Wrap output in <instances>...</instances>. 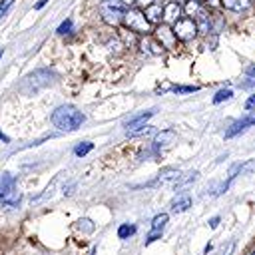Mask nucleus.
Here are the masks:
<instances>
[{"instance_id":"f257e3e1","label":"nucleus","mask_w":255,"mask_h":255,"mask_svg":"<svg viewBox=\"0 0 255 255\" xmlns=\"http://www.w3.org/2000/svg\"><path fill=\"white\" fill-rule=\"evenodd\" d=\"M86 122V116L76 106H60L52 112V124L62 131H76Z\"/></svg>"},{"instance_id":"f03ea898","label":"nucleus","mask_w":255,"mask_h":255,"mask_svg":"<svg viewBox=\"0 0 255 255\" xmlns=\"http://www.w3.org/2000/svg\"><path fill=\"white\" fill-rule=\"evenodd\" d=\"M126 12H128V8L122 0H102V4H100L102 20L106 24H112V26L120 24L126 18Z\"/></svg>"},{"instance_id":"7ed1b4c3","label":"nucleus","mask_w":255,"mask_h":255,"mask_svg":"<svg viewBox=\"0 0 255 255\" xmlns=\"http://www.w3.org/2000/svg\"><path fill=\"white\" fill-rule=\"evenodd\" d=\"M50 82H52V72H50V70H36V72L28 74V76L22 80V84L18 86V90H20L22 94H34V92H38L40 88L50 86Z\"/></svg>"},{"instance_id":"20e7f679","label":"nucleus","mask_w":255,"mask_h":255,"mask_svg":"<svg viewBox=\"0 0 255 255\" xmlns=\"http://www.w3.org/2000/svg\"><path fill=\"white\" fill-rule=\"evenodd\" d=\"M124 22H126V26H128L131 32L145 34V36L151 32V22L147 20L145 12H141V10H128Z\"/></svg>"},{"instance_id":"39448f33","label":"nucleus","mask_w":255,"mask_h":255,"mask_svg":"<svg viewBox=\"0 0 255 255\" xmlns=\"http://www.w3.org/2000/svg\"><path fill=\"white\" fill-rule=\"evenodd\" d=\"M197 32H199V30H197V24H195V20L189 18V16H181V18L173 24V34H175L177 40L189 42V40L195 38Z\"/></svg>"},{"instance_id":"423d86ee","label":"nucleus","mask_w":255,"mask_h":255,"mask_svg":"<svg viewBox=\"0 0 255 255\" xmlns=\"http://www.w3.org/2000/svg\"><path fill=\"white\" fill-rule=\"evenodd\" d=\"M179 177H181V173H179L177 169L167 167V169L159 171V173H157V177H155L153 181H149L147 185H151V187H159V185H161V187H165V185H175Z\"/></svg>"},{"instance_id":"0eeeda50","label":"nucleus","mask_w":255,"mask_h":255,"mask_svg":"<svg viewBox=\"0 0 255 255\" xmlns=\"http://www.w3.org/2000/svg\"><path fill=\"white\" fill-rule=\"evenodd\" d=\"M175 141V131L173 129H163L161 133H157V137L153 139V151L159 153V151H165L171 147V143Z\"/></svg>"},{"instance_id":"6e6552de","label":"nucleus","mask_w":255,"mask_h":255,"mask_svg":"<svg viewBox=\"0 0 255 255\" xmlns=\"http://www.w3.org/2000/svg\"><path fill=\"white\" fill-rule=\"evenodd\" d=\"M251 126H255V116H247V118H243V120H237V122L225 131V137H233V135L245 131V129L251 128Z\"/></svg>"},{"instance_id":"1a4fd4ad","label":"nucleus","mask_w":255,"mask_h":255,"mask_svg":"<svg viewBox=\"0 0 255 255\" xmlns=\"http://www.w3.org/2000/svg\"><path fill=\"white\" fill-rule=\"evenodd\" d=\"M179 18H181V6H179V2H169V4L163 6V20L167 24H175Z\"/></svg>"},{"instance_id":"9d476101","label":"nucleus","mask_w":255,"mask_h":255,"mask_svg":"<svg viewBox=\"0 0 255 255\" xmlns=\"http://www.w3.org/2000/svg\"><path fill=\"white\" fill-rule=\"evenodd\" d=\"M195 24H197V30L201 34H209L211 32V18H209V12L207 10H199L197 16H195Z\"/></svg>"},{"instance_id":"9b49d317","label":"nucleus","mask_w":255,"mask_h":255,"mask_svg":"<svg viewBox=\"0 0 255 255\" xmlns=\"http://www.w3.org/2000/svg\"><path fill=\"white\" fill-rule=\"evenodd\" d=\"M139 48L145 52V54H151V56H159L163 52V44H157L155 40H151L149 36H145L141 42H139Z\"/></svg>"},{"instance_id":"f8f14e48","label":"nucleus","mask_w":255,"mask_h":255,"mask_svg":"<svg viewBox=\"0 0 255 255\" xmlns=\"http://www.w3.org/2000/svg\"><path fill=\"white\" fill-rule=\"evenodd\" d=\"M153 114H155V110H147V112H141V114H137V116H131V118H128V120H126V126H128V129H131V128H137V126H143V124H147V120H149Z\"/></svg>"},{"instance_id":"ddd939ff","label":"nucleus","mask_w":255,"mask_h":255,"mask_svg":"<svg viewBox=\"0 0 255 255\" xmlns=\"http://www.w3.org/2000/svg\"><path fill=\"white\" fill-rule=\"evenodd\" d=\"M20 203V191L16 189V185L10 189V191H6V195L0 199V205L2 207H6V209H12V207H16Z\"/></svg>"},{"instance_id":"4468645a","label":"nucleus","mask_w":255,"mask_h":255,"mask_svg":"<svg viewBox=\"0 0 255 255\" xmlns=\"http://www.w3.org/2000/svg\"><path fill=\"white\" fill-rule=\"evenodd\" d=\"M145 16H147V20L151 22V24H157V22H161V18H163V8H161V4H151L149 8H145Z\"/></svg>"},{"instance_id":"2eb2a0df","label":"nucleus","mask_w":255,"mask_h":255,"mask_svg":"<svg viewBox=\"0 0 255 255\" xmlns=\"http://www.w3.org/2000/svg\"><path fill=\"white\" fill-rule=\"evenodd\" d=\"M187 207H191V197H189V195H179L177 199L171 201V211H173V213H181V211H185Z\"/></svg>"},{"instance_id":"dca6fc26","label":"nucleus","mask_w":255,"mask_h":255,"mask_svg":"<svg viewBox=\"0 0 255 255\" xmlns=\"http://www.w3.org/2000/svg\"><path fill=\"white\" fill-rule=\"evenodd\" d=\"M221 4L227 8V10H233V12H243L249 8L251 0H221Z\"/></svg>"},{"instance_id":"f3484780","label":"nucleus","mask_w":255,"mask_h":255,"mask_svg":"<svg viewBox=\"0 0 255 255\" xmlns=\"http://www.w3.org/2000/svg\"><path fill=\"white\" fill-rule=\"evenodd\" d=\"M14 185H16V179H14L12 175H8V173L2 175V177H0V199H2V197L6 195V191H10Z\"/></svg>"},{"instance_id":"a211bd4d","label":"nucleus","mask_w":255,"mask_h":255,"mask_svg":"<svg viewBox=\"0 0 255 255\" xmlns=\"http://www.w3.org/2000/svg\"><path fill=\"white\" fill-rule=\"evenodd\" d=\"M199 173L197 171H187L185 175H181L179 179H177V183H175V189H183V187H187L191 181H195V177H197Z\"/></svg>"},{"instance_id":"6ab92c4d","label":"nucleus","mask_w":255,"mask_h":255,"mask_svg":"<svg viewBox=\"0 0 255 255\" xmlns=\"http://www.w3.org/2000/svg\"><path fill=\"white\" fill-rule=\"evenodd\" d=\"M157 36H159V40H163L167 46H171V44H173V38H175V34H173V32H171L167 26H159Z\"/></svg>"},{"instance_id":"aec40b11","label":"nucleus","mask_w":255,"mask_h":255,"mask_svg":"<svg viewBox=\"0 0 255 255\" xmlns=\"http://www.w3.org/2000/svg\"><path fill=\"white\" fill-rule=\"evenodd\" d=\"M165 223H167V213H159V215L153 217L151 229H153V231H163V225H165Z\"/></svg>"},{"instance_id":"412c9836","label":"nucleus","mask_w":255,"mask_h":255,"mask_svg":"<svg viewBox=\"0 0 255 255\" xmlns=\"http://www.w3.org/2000/svg\"><path fill=\"white\" fill-rule=\"evenodd\" d=\"M151 131H153V128H151V126H147V124H143V126H137V128L128 129V135L135 137V135H143V133H151Z\"/></svg>"},{"instance_id":"4be33fe9","label":"nucleus","mask_w":255,"mask_h":255,"mask_svg":"<svg viewBox=\"0 0 255 255\" xmlns=\"http://www.w3.org/2000/svg\"><path fill=\"white\" fill-rule=\"evenodd\" d=\"M201 2H203V0H187L185 12H187L189 16H197V12L201 10Z\"/></svg>"},{"instance_id":"5701e85b","label":"nucleus","mask_w":255,"mask_h":255,"mask_svg":"<svg viewBox=\"0 0 255 255\" xmlns=\"http://www.w3.org/2000/svg\"><path fill=\"white\" fill-rule=\"evenodd\" d=\"M233 96V92L229 90V88H223V90H219L215 96H213V104H221V102H225V100H229Z\"/></svg>"},{"instance_id":"b1692460","label":"nucleus","mask_w":255,"mask_h":255,"mask_svg":"<svg viewBox=\"0 0 255 255\" xmlns=\"http://www.w3.org/2000/svg\"><path fill=\"white\" fill-rule=\"evenodd\" d=\"M133 233H135V227L129 225V223H124V225H120V229H118V237H120V239H126V237H129V235H133Z\"/></svg>"},{"instance_id":"393cba45","label":"nucleus","mask_w":255,"mask_h":255,"mask_svg":"<svg viewBox=\"0 0 255 255\" xmlns=\"http://www.w3.org/2000/svg\"><path fill=\"white\" fill-rule=\"evenodd\" d=\"M94 149V143H90V141H82V143H78L76 147H74V153L76 155H86L88 151H92Z\"/></svg>"},{"instance_id":"a878e982","label":"nucleus","mask_w":255,"mask_h":255,"mask_svg":"<svg viewBox=\"0 0 255 255\" xmlns=\"http://www.w3.org/2000/svg\"><path fill=\"white\" fill-rule=\"evenodd\" d=\"M72 28H74V22H72V20L68 18V20H64V22H62V24L58 26V30H56V32L64 36V34H70V32H72Z\"/></svg>"},{"instance_id":"bb28decb","label":"nucleus","mask_w":255,"mask_h":255,"mask_svg":"<svg viewBox=\"0 0 255 255\" xmlns=\"http://www.w3.org/2000/svg\"><path fill=\"white\" fill-rule=\"evenodd\" d=\"M12 4H14V0H0V20L8 14V10L12 8Z\"/></svg>"},{"instance_id":"cd10ccee","label":"nucleus","mask_w":255,"mask_h":255,"mask_svg":"<svg viewBox=\"0 0 255 255\" xmlns=\"http://www.w3.org/2000/svg\"><path fill=\"white\" fill-rule=\"evenodd\" d=\"M177 94H187V92H197L199 88L197 86H179V88H173Z\"/></svg>"},{"instance_id":"c85d7f7f","label":"nucleus","mask_w":255,"mask_h":255,"mask_svg":"<svg viewBox=\"0 0 255 255\" xmlns=\"http://www.w3.org/2000/svg\"><path fill=\"white\" fill-rule=\"evenodd\" d=\"M157 237H161V231H153V229H151V231H149V235L145 237V243H151V241H155Z\"/></svg>"},{"instance_id":"c756f323","label":"nucleus","mask_w":255,"mask_h":255,"mask_svg":"<svg viewBox=\"0 0 255 255\" xmlns=\"http://www.w3.org/2000/svg\"><path fill=\"white\" fill-rule=\"evenodd\" d=\"M233 247H235V243H233V241H229V243H227V247H223V249L219 251V255H231Z\"/></svg>"},{"instance_id":"7c9ffc66","label":"nucleus","mask_w":255,"mask_h":255,"mask_svg":"<svg viewBox=\"0 0 255 255\" xmlns=\"http://www.w3.org/2000/svg\"><path fill=\"white\" fill-rule=\"evenodd\" d=\"M245 110H255V94L245 102Z\"/></svg>"},{"instance_id":"2f4dec72","label":"nucleus","mask_w":255,"mask_h":255,"mask_svg":"<svg viewBox=\"0 0 255 255\" xmlns=\"http://www.w3.org/2000/svg\"><path fill=\"white\" fill-rule=\"evenodd\" d=\"M137 4H139L141 8H149L151 4H155V0H137Z\"/></svg>"},{"instance_id":"473e14b6","label":"nucleus","mask_w":255,"mask_h":255,"mask_svg":"<svg viewBox=\"0 0 255 255\" xmlns=\"http://www.w3.org/2000/svg\"><path fill=\"white\" fill-rule=\"evenodd\" d=\"M253 86H255V78H251L249 82H243L241 84V88H253Z\"/></svg>"},{"instance_id":"72a5a7b5","label":"nucleus","mask_w":255,"mask_h":255,"mask_svg":"<svg viewBox=\"0 0 255 255\" xmlns=\"http://www.w3.org/2000/svg\"><path fill=\"white\" fill-rule=\"evenodd\" d=\"M217 223H219V217H211V221H209V227H211V229H215V227H217Z\"/></svg>"},{"instance_id":"f704fd0d","label":"nucleus","mask_w":255,"mask_h":255,"mask_svg":"<svg viewBox=\"0 0 255 255\" xmlns=\"http://www.w3.org/2000/svg\"><path fill=\"white\" fill-rule=\"evenodd\" d=\"M205 4H209V6H219L221 4V0H203Z\"/></svg>"},{"instance_id":"c9c22d12","label":"nucleus","mask_w":255,"mask_h":255,"mask_svg":"<svg viewBox=\"0 0 255 255\" xmlns=\"http://www.w3.org/2000/svg\"><path fill=\"white\" fill-rule=\"evenodd\" d=\"M46 2H48V0H40V2H38V4H36V6H34V8H36V10H38V8H42V6H44V4H46Z\"/></svg>"},{"instance_id":"e433bc0d","label":"nucleus","mask_w":255,"mask_h":255,"mask_svg":"<svg viewBox=\"0 0 255 255\" xmlns=\"http://www.w3.org/2000/svg\"><path fill=\"white\" fill-rule=\"evenodd\" d=\"M247 74H249V76H255V66H251V68H247Z\"/></svg>"},{"instance_id":"4c0bfd02","label":"nucleus","mask_w":255,"mask_h":255,"mask_svg":"<svg viewBox=\"0 0 255 255\" xmlns=\"http://www.w3.org/2000/svg\"><path fill=\"white\" fill-rule=\"evenodd\" d=\"M122 2H124V4L128 6V4H133V2H137V0H122Z\"/></svg>"},{"instance_id":"58836bf2","label":"nucleus","mask_w":255,"mask_h":255,"mask_svg":"<svg viewBox=\"0 0 255 255\" xmlns=\"http://www.w3.org/2000/svg\"><path fill=\"white\" fill-rule=\"evenodd\" d=\"M0 141H8V137H6V135H4L2 131H0Z\"/></svg>"},{"instance_id":"ea45409f","label":"nucleus","mask_w":255,"mask_h":255,"mask_svg":"<svg viewBox=\"0 0 255 255\" xmlns=\"http://www.w3.org/2000/svg\"><path fill=\"white\" fill-rule=\"evenodd\" d=\"M247 255H255V249H253V251H249V253H247Z\"/></svg>"},{"instance_id":"a19ab883","label":"nucleus","mask_w":255,"mask_h":255,"mask_svg":"<svg viewBox=\"0 0 255 255\" xmlns=\"http://www.w3.org/2000/svg\"><path fill=\"white\" fill-rule=\"evenodd\" d=\"M0 58H2V48H0Z\"/></svg>"},{"instance_id":"79ce46f5","label":"nucleus","mask_w":255,"mask_h":255,"mask_svg":"<svg viewBox=\"0 0 255 255\" xmlns=\"http://www.w3.org/2000/svg\"><path fill=\"white\" fill-rule=\"evenodd\" d=\"M185 2H187V0H185Z\"/></svg>"}]
</instances>
